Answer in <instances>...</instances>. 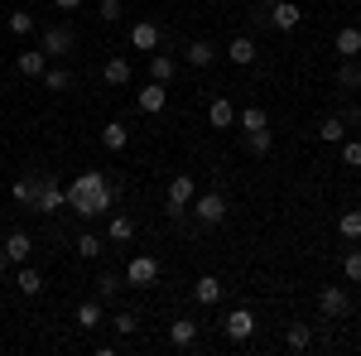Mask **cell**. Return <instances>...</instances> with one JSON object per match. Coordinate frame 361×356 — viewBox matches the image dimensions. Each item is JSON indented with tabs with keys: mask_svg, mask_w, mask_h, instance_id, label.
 <instances>
[{
	"mask_svg": "<svg viewBox=\"0 0 361 356\" xmlns=\"http://www.w3.org/2000/svg\"><path fill=\"white\" fill-rule=\"evenodd\" d=\"M102 236H92V231H82V236H78V255H82V260H97V255H102Z\"/></svg>",
	"mask_w": 361,
	"mask_h": 356,
	"instance_id": "cell-35",
	"label": "cell"
},
{
	"mask_svg": "<svg viewBox=\"0 0 361 356\" xmlns=\"http://www.w3.org/2000/svg\"><path fill=\"white\" fill-rule=\"evenodd\" d=\"M5 255H10V265H25L29 255H34V236L29 231H10L5 236Z\"/></svg>",
	"mask_w": 361,
	"mask_h": 356,
	"instance_id": "cell-13",
	"label": "cell"
},
{
	"mask_svg": "<svg viewBox=\"0 0 361 356\" xmlns=\"http://www.w3.org/2000/svg\"><path fill=\"white\" fill-rule=\"evenodd\" d=\"M58 10H78V5H82V0H54Z\"/></svg>",
	"mask_w": 361,
	"mask_h": 356,
	"instance_id": "cell-41",
	"label": "cell"
},
{
	"mask_svg": "<svg viewBox=\"0 0 361 356\" xmlns=\"http://www.w3.org/2000/svg\"><path fill=\"white\" fill-rule=\"evenodd\" d=\"M44 87H49V92H68V87H73V73H68V68H44Z\"/></svg>",
	"mask_w": 361,
	"mask_h": 356,
	"instance_id": "cell-34",
	"label": "cell"
},
{
	"mask_svg": "<svg viewBox=\"0 0 361 356\" xmlns=\"http://www.w3.org/2000/svg\"><path fill=\"white\" fill-rule=\"evenodd\" d=\"M121 15H126V5H121V0H102V5H97V20H102V25H116Z\"/></svg>",
	"mask_w": 361,
	"mask_h": 356,
	"instance_id": "cell-38",
	"label": "cell"
},
{
	"mask_svg": "<svg viewBox=\"0 0 361 356\" xmlns=\"http://www.w3.org/2000/svg\"><path fill=\"white\" fill-rule=\"evenodd\" d=\"M68 207V192L58 183V173H39V188H34V212H63Z\"/></svg>",
	"mask_w": 361,
	"mask_h": 356,
	"instance_id": "cell-3",
	"label": "cell"
},
{
	"mask_svg": "<svg viewBox=\"0 0 361 356\" xmlns=\"http://www.w3.org/2000/svg\"><path fill=\"white\" fill-rule=\"evenodd\" d=\"M15 68H20V78H44V68H49V54H44V49H29V54L15 58Z\"/></svg>",
	"mask_w": 361,
	"mask_h": 356,
	"instance_id": "cell-19",
	"label": "cell"
},
{
	"mask_svg": "<svg viewBox=\"0 0 361 356\" xmlns=\"http://www.w3.org/2000/svg\"><path fill=\"white\" fill-rule=\"evenodd\" d=\"M169 342H173V347H193L197 342V323L193 318H173V323H169Z\"/></svg>",
	"mask_w": 361,
	"mask_h": 356,
	"instance_id": "cell-21",
	"label": "cell"
},
{
	"mask_svg": "<svg viewBox=\"0 0 361 356\" xmlns=\"http://www.w3.org/2000/svg\"><path fill=\"white\" fill-rule=\"evenodd\" d=\"M10 34H20V39L34 34V15L29 10H10Z\"/></svg>",
	"mask_w": 361,
	"mask_h": 356,
	"instance_id": "cell-36",
	"label": "cell"
},
{
	"mask_svg": "<svg viewBox=\"0 0 361 356\" xmlns=\"http://www.w3.org/2000/svg\"><path fill=\"white\" fill-rule=\"evenodd\" d=\"M15 289H20L25 299H39V294H44V274L25 260V265H20V274H15Z\"/></svg>",
	"mask_w": 361,
	"mask_h": 356,
	"instance_id": "cell-18",
	"label": "cell"
},
{
	"mask_svg": "<svg viewBox=\"0 0 361 356\" xmlns=\"http://www.w3.org/2000/svg\"><path fill=\"white\" fill-rule=\"evenodd\" d=\"M207 121H212V130H231V125H236V106H231V97H212Z\"/></svg>",
	"mask_w": 361,
	"mask_h": 356,
	"instance_id": "cell-15",
	"label": "cell"
},
{
	"mask_svg": "<svg viewBox=\"0 0 361 356\" xmlns=\"http://www.w3.org/2000/svg\"><path fill=\"white\" fill-rule=\"evenodd\" d=\"M250 332H255V313H250V308H231V313L222 318V337L226 342H246Z\"/></svg>",
	"mask_w": 361,
	"mask_h": 356,
	"instance_id": "cell-7",
	"label": "cell"
},
{
	"mask_svg": "<svg viewBox=\"0 0 361 356\" xmlns=\"http://www.w3.org/2000/svg\"><path fill=\"white\" fill-rule=\"evenodd\" d=\"M39 49H44L49 58H73V54H78V29L49 25V29H44V39H39Z\"/></svg>",
	"mask_w": 361,
	"mask_h": 356,
	"instance_id": "cell-4",
	"label": "cell"
},
{
	"mask_svg": "<svg viewBox=\"0 0 361 356\" xmlns=\"http://www.w3.org/2000/svg\"><path fill=\"white\" fill-rule=\"evenodd\" d=\"M10 270V255H5V246H0V274Z\"/></svg>",
	"mask_w": 361,
	"mask_h": 356,
	"instance_id": "cell-42",
	"label": "cell"
},
{
	"mask_svg": "<svg viewBox=\"0 0 361 356\" xmlns=\"http://www.w3.org/2000/svg\"><path fill=\"white\" fill-rule=\"evenodd\" d=\"M333 44H337V54H342V58H361V29L357 25H342Z\"/></svg>",
	"mask_w": 361,
	"mask_h": 356,
	"instance_id": "cell-20",
	"label": "cell"
},
{
	"mask_svg": "<svg viewBox=\"0 0 361 356\" xmlns=\"http://www.w3.org/2000/svg\"><path fill=\"white\" fill-rule=\"evenodd\" d=\"M241 145H246L250 154H270L275 149V130L265 125V130H241Z\"/></svg>",
	"mask_w": 361,
	"mask_h": 356,
	"instance_id": "cell-22",
	"label": "cell"
},
{
	"mask_svg": "<svg viewBox=\"0 0 361 356\" xmlns=\"http://www.w3.org/2000/svg\"><path fill=\"white\" fill-rule=\"evenodd\" d=\"M337 231H342V241H361V207H347L337 217Z\"/></svg>",
	"mask_w": 361,
	"mask_h": 356,
	"instance_id": "cell-31",
	"label": "cell"
},
{
	"mask_svg": "<svg viewBox=\"0 0 361 356\" xmlns=\"http://www.w3.org/2000/svg\"><path fill=\"white\" fill-rule=\"evenodd\" d=\"M63 192H68V207L78 217H102V212H111L116 197H121V178H111L106 168H82Z\"/></svg>",
	"mask_w": 361,
	"mask_h": 356,
	"instance_id": "cell-1",
	"label": "cell"
},
{
	"mask_svg": "<svg viewBox=\"0 0 361 356\" xmlns=\"http://www.w3.org/2000/svg\"><path fill=\"white\" fill-rule=\"evenodd\" d=\"M357 63H361V58H357Z\"/></svg>",
	"mask_w": 361,
	"mask_h": 356,
	"instance_id": "cell-44",
	"label": "cell"
},
{
	"mask_svg": "<svg viewBox=\"0 0 361 356\" xmlns=\"http://www.w3.org/2000/svg\"><path fill=\"white\" fill-rule=\"evenodd\" d=\"M159 279V260L154 255H135L130 265H126V284H135V289H149Z\"/></svg>",
	"mask_w": 361,
	"mask_h": 356,
	"instance_id": "cell-10",
	"label": "cell"
},
{
	"mask_svg": "<svg viewBox=\"0 0 361 356\" xmlns=\"http://www.w3.org/2000/svg\"><path fill=\"white\" fill-rule=\"evenodd\" d=\"M197 197L193 188V173H173L169 178V188H164V202H169V217H178V212H188V202Z\"/></svg>",
	"mask_w": 361,
	"mask_h": 356,
	"instance_id": "cell-5",
	"label": "cell"
},
{
	"mask_svg": "<svg viewBox=\"0 0 361 356\" xmlns=\"http://www.w3.org/2000/svg\"><path fill=\"white\" fill-rule=\"evenodd\" d=\"M265 15H270V29H279V34L299 29V20H304V10H299L294 0H275V5H265Z\"/></svg>",
	"mask_w": 361,
	"mask_h": 356,
	"instance_id": "cell-8",
	"label": "cell"
},
{
	"mask_svg": "<svg viewBox=\"0 0 361 356\" xmlns=\"http://www.w3.org/2000/svg\"><path fill=\"white\" fill-rule=\"evenodd\" d=\"M135 236V217H126V212H111V221H106V241L111 246H126Z\"/></svg>",
	"mask_w": 361,
	"mask_h": 356,
	"instance_id": "cell-17",
	"label": "cell"
},
{
	"mask_svg": "<svg viewBox=\"0 0 361 356\" xmlns=\"http://www.w3.org/2000/svg\"><path fill=\"white\" fill-rule=\"evenodd\" d=\"M135 106L145 111V116H159V111L169 106V87H164V82H149V87L135 97Z\"/></svg>",
	"mask_w": 361,
	"mask_h": 356,
	"instance_id": "cell-11",
	"label": "cell"
},
{
	"mask_svg": "<svg viewBox=\"0 0 361 356\" xmlns=\"http://www.w3.org/2000/svg\"><path fill=\"white\" fill-rule=\"evenodd\" d=\"M164 44V29L154 25V20H135L130 25V49H140V54H154Z\"/></svg>",
	"mask_w": 361,
	"mask_h": 356,
	"instance_id": "cell-9",
	"label": "cell"
},
{
	"mask_svg": "<svg viewBox=\"0 0 361 356\" xmlns=\"http://www.w3.org/2000/svg\"><path fill=\"white\" fill-rule=\"evenodd\" d=\"M260 5H275V0H260Z\"/></svg>",
	"mask_w": 361,
	"mask_h": 356,
	"instance_id": "cell-43",
	"label": "cell"
},
{
	"mask_svg": "<svg viewBox=\"0 0 361 356\" xmlns=\"http://www.w3.org/2000/svg\"><path fill=\"white\" fill-rule=\"evenodd\" d=\"M183 54H188V63H193V68H212V63H217V49H212L207 39H193Z\"/></svg>",
	"mask_w": 361,
	"mask_h": 356,
	"instance_id": "cell-28",
	"label": "cell"
},
{
	"mask_svg": "<svg viewBox=\"0 0 361 356\" xmlns=\"http://www.w3.org/2000/svg\"><path fill=\"white\" fill-rule=\"evenodd\" d=\"M111 323H116V332H121V337H130V332L140 328V318H135V313H126V308H121V313H116Z\"/></svg>",
	"mask_w": 361,
	"mask_h": 356,
	"instance_id": "cell-40",
	"label": "cell"
},
{
	"mask_svg": "<svg viewBox=\"0 0 361 356\" xmlns=\"http://www.w3.org/2000/svg\"><path fill=\"white\" fill-rule=\"evenodd\" d=\"M121 284H126V274L102 270V274H97V299H102V303H111L116 294H121Z\"/></svg>",
	"mask_w": 361,
	"mask_h": 356,
	"instance_id": "cell-27",
	"label": "cell"
},
{
	"mask_svg": "<svg viewBox=\"0 0 361 356\" xmlns=\"http://www.w3.org/2000/svg\"><path fill=\"white\" fill-rule=\"evenodd\" d=\"M284 347H289V352H308V347H313V328H308V323H289V328H284Z\"/></svg>",
	"mask_w": 361,
	"mask_h": 356,
	"instance_id": "cell-25",
	"label": "cell"
},
{
	"mask_svg": "<svg viewBox=\"0 0 361 356\" xmlns=\"http://www.w3.org/2000/svg\"><path fill=\"white\" fill-rule=\"evenodd\" d=\"M342 168H361V140H342Z\"/></svg>",
	"mask_w": 361,
	"mask_h": 356,
	"instance_id": "cell-39",
	"label": "cell"
},
{
	"mask_svg": "<svg viewBox=\"0 0 361 356\" xmlns=\"http://www.w3.org/2000/svg\"><path fill=\"white\" fill-rule=\"evenodd\" d=\"M226 54H231V63H236V68H250V63H255V39H250V34H236Z\"/></svg>",
	"mask_w": 361,
	"mask_h": 356,
	"instance_id": "cell-24",
	"label": "cell"
},
{
	"mask_svg": "<svg viewBox=\"0 0 361 356\" xmlns=\"http://www.w3.org/2000/svg\"><path fill=\"white\" fill-rule=\"evenodd\" d=\"M236 125H241V130H265L270 116H265V106H246V111H236Z\"/></svg>",
	"mask_w": 361,
	"mask_h": 356,
	"instance_id": "cell-32",
	"label": "cell"
},
{
	"mask_svg": "<svg viewBox=\"0 0 361 356\" xmlns=\"http://www.w3.org/2000/svg\"><path fill=\"white\" fill-rule=\"evenodd\" d=\"M337 87L342 92H361V63L357 58H342L337 63Z\"/></svg>",
	"mask_w": 361,
	"mask_h": 356,
	"instance_id": "cell-23",
	"label": "cell"
},
{
	"mask_svg": "<svg viewBox=\"0 0 361 356\" xmlns=\"http://www.w3.org/2000/svg\"><path fill=\"white\" fill-rule=\"evenodd\" d=\"M318 140H328V145H342V140H347V121H342V116H323V125H318Z\"/></svg>",
	"mask_w": 361,
	"mask_h": 356,
	"instance_id": "cell-30",
	"label": "cell"
},
{
	"mask_svg": "<svg viewBox=\"0 0 361 356\" xmlns=\"http://www.w3.org/2000/svg\"><path fill=\"white\" fill-rule=\"evenodd\" d=\"M102 145H106L111 154H121V149L130 145V125H126V121H111V125L102 130Z\"/></svg>",
	"mask_w": 361,
	"mask_h": 356,
	"instance_id": "cell-26",
	"label": "cell"
},
{
	"mask_svg": "<svg viewBox=\"0 0 361 356\" xmlns=\"http://www.w3.org/2000/svg\"><path fill=\"white\" fill-rule=\"evenodd\" d=\"M102 318H106V303H102V299H82V303H78V328H82V332H97V328H102Z\"/></svg>",
	"mask_w": 361,
	"mask_h": 356,
	"instance_id": "cell-16",
	"label": "cell"
},
{
	"mask_svg": "<svg viewBox=\"0 0 361 356\" xmlns=\"http://www.w3.org/2000/svg\"><path fill=\"white\" fill-rule=\"evenodd\" d=\"M342 274H347V284H361V250L342 255Z\"/></svg>",
	"mask_w": 361,
	"mask_h": 356,
	"instance_id": "cell-37",
	"label": "cell"
},
{
	"mask_svg": "<svg viewBox=\"0 0 361 356\" xmlns=\"http://www.w3.org/2000/svg\"><path fill=\"white\" fill-rule=\"evenodd\" d=\"M102 78H106L111 87H126V82H130V58H106Z\"/></svg>",
	"mask_w": 361,
	"mask_h": 356,
	"instance_id": "cell-29",
	"label": "cell"
},
{
	"mask_svg": "<svg viewBox=\"0 0 361 356\" xmlns=\"http://www.w3.org/2000/svg\"><path fill=\"white\" fill-rule=\"evenodd\" d=\"M34 188H39V173H25V178H15V202H25V207H34Z\"/></svg>",
	"mask_w": 361,
	"mask_h": 356,
	"instance_id": "cell-33",
	"label": "cell"
},
{
	"mask_svg": "<svg viewBox=\"0 0 361 356\" xmlns=\"http://www.w3.org/2000/svg\"><path fill=\"white\" fill-rule=\"evenodd\" d=\"M173 78H178V63H173V54H159V49H154V54H149V82H173Z\"/></svg>",
	"mask_w": 361,
	"mask_h": 356,
	"instance_id": "cell-14",
	"label": "cell"
},
{
	"mask_svg": "<svg viewBox=\"0 0 361 356\" xmlns=\"http://www.w3.org/2000/svg\"><path fill=\"white\" fill-rule=\"evenodd\" d=\"M318 313H323V318H347V313H352V294H347L342 284L318 289Z\"/></svg>",
	"mask_w": 361,
	"mask_h": 356,
	"instance_id": "cell-6",
	"label": "cell"
},
{
	"mask_svg": "<svg viewBox=\"0 0 361 356\" xmlns=\"http://www.w3.org/2000/svg\"><path fill=\"white\" fill-rule=\"evenodd\" d=\"M188 207H193V221H197V226H222V221H226V212H231V202H226V192H222V188L197 192V197L188 202Z\"/></svg>",
	"mask_w": 361,
	"mask_h": 356,
	"instance_id": "cell-2",
	"label": "cell"
},
{
	"mask_svg": "<svg viewBox=\"0 0 361 356\" xmlns=\"http://www.w3.org/2000/svg\"><path fill=\"white\" fill-rule=\"evenodd\" d=\"M193 299L202 303V308L222 303V279H217V274H197V279H193Z\"/></svg>",
	"mask_w": 361,
	"mask_h": 356,
	"instance_id": "cell-12",
	"label": "cell"
}]
</instances>
